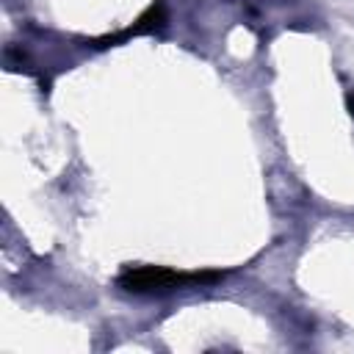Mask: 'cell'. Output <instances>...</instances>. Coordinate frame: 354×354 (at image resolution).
Masks as SVG:
<instances>
[{
    "instance_id": "6da1fadb",
    "label": "cell",
    "mask_w": 354,
    "mask_h": 354,
    "mask_svg": "<svg viewBox=\"0 0 354 354\" xmlns=\"http://www.w3.org/2000/svg\"><path fill=\"white\" fill-rule=\"evenodd\" d=\"M216 279H221L218 271H177L166 266H127L116 277V285L127 293H166V290H180V288H194V285H210Z\"/></svg>"
},
{
    "instance_id": "7a4b0ae2",
    "label": "cell",
    "mask_w": 354,
    "mask_h": 354,
    "mask_svg": "<svg viewBox=\"0 0 354 354\" xmlns=\"http://www.w3.org/2000/svg\"><path fill=\"white\" fill-rule=\"evenodd\" d=\"M166 25V6H163V0H155L127 30H122L119 36H105V39H100V47L102 44H116L119 39H127V36H141V33H155V30H160Z\"/></svg>"
},
{
    "instance_id": "3957f363",
    "label": "cell",
    "mask_w": 354,
    "mask_h": 354,
    "mask_svg": "<svg viewBox=\"0 0 354 354\" xmlns=\"http://www.w3.org/2000/svg\"><path fill=\"white\" fill-rule=\"evenodd\" d=\"M348 108H351V113H354V94H348Z\"/></svg>"
}]
</instances>
